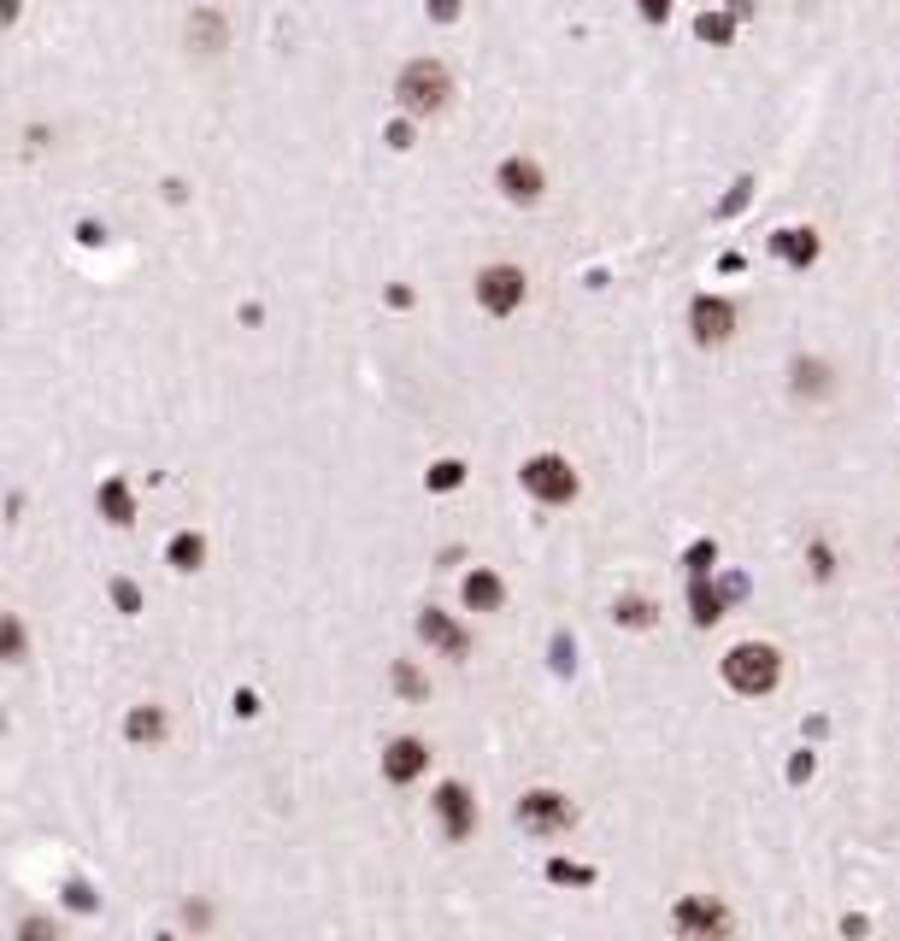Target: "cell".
<instances>
[{
  "mask_svg": "<svg viewBox=\"0 0 900 941\" xmlns=\"http://www.w3.org/2000/svg\"><path fill=\"white\" fill-rule=\"evenodd\" d=\"M395 100L412 119H430V112H442L447 100H454V77H447L442 60H412L395 77Z\"/></svg>",
  "mask_w": 900,
  "mask_h": 941,
  "instance_id": "6da1fadb",
  "label": "cell"
},
{
  "mask_svg": "<svg viewBox=\"0 0 900 941\" xmlns=\"http://www.w3.org/2000/svg\"><path fill=\"white\" fill-rule=\"evenodd\" d=\"M782 677V654L765 642H742L724 654V683H730L736 694H772Z\"/></svg>",
  "mask_w": 900,
  "mask_h": 941,
  "instance_id": "7a4b0ae2",
  "label": "cell"
},
{
  "mask_svg": "<svg viewBox=\"0 0 900 941\" xmlns=\"http://www.w3.org/2000/svg\"><path fill=\"white\" fill-rule=\"evenodd\" d=\"M518 476H525V488H530L535 500H547V506H565V500L577 495V471L565 466L559 454H535V459H525V471H518Z\"/></svg>",
  "mask_w": 900,
  "mask_h": 941,
  "instance_id": "3957f363",
  "label": "cell"
},
{
  "mask_svg": "<svg viewBox=\"0 0 900 941\" xmlns=\"http://www.w3.org/2000/svg\"><path fill=\"white\" fill-rule=\"evenodd\" d=\"M477 307L495 312V318L518 312L525 307V271L518 265H483L477 271Z\"/></svg>",
  "mask_w": 900,
  "mask_h": 941,
  "instance_id": "277c9868",
  "label": "cell"
},
{
  "mask_svg": "<svg viewBox=\"0 0 900 941\" xmlns=\"http://www.w3.org/2000/svg\"><path fill=\"white\" fill-rule=\"evenodd\" d=\"M518 824H525L530 835H559V830H571V801L554 789H530L525 801H518Z\"/></svg>",
  "mask_w": 900,
  "mask_h": 941,
  "instance_id": "5b68a950",
  "label": "cell"
},
{
  "mask_svg": "<svg viewBox=\"0 0 900 941\" xmlns=\"http://www.w3.org/2000/svg\"><path fill=\"white\" fill-rule=\"evenodd\" d=\"M495 183H501V195L513 200V207H535V200H542V188H547V177H542V165H535V159H525V153L501 159Z\"/></svg>",
  "mask_w": 900,
  "mask_h": 941,
  "instance_id": "8992f818",
  "label": "cell"
},
{
  "mask_svg": "<svg viewBox=\"0 0 900 941\" xmlns=\"http://www.w3.org/2000/svg\"><path fill=\"white\" fill-rule=\"evenodd\" d=\"M689 330H694V342H701V347L730 342L736 336V307H730V300H718V295H701L689 307Z\"/></svg>",
  "mask_w": 900,
  "mask_h": 941,
  "instance_id": "52a82bcc",
  "label": "cell"
},
{
  "mask_svg": "<svg viewBox=\"0 0 900 941\" xmlns=\"http://www.w3.org/2000/svg\"><path fill=\"white\" fill-rule=\"evenodd\" d=\"M435 818H442V830L454 835V842H466V835L477 830V806H471V794L459 789V783H442V789H435Z\"/></svg>",
  "mask_w": 900,
  "mask_h": 941,
  "instance_id": "ba28073f",
  "label": "cell"
},
{
  "mask_svg": "<svg viewBox=\"0 0 900 941\" xmlns=\"http://www.w3.org/2000/svg\"><path fill=\"white\" fill-rule=\"evenodd\" d=\"M424 765H430V747L418 742V735H400V742L383 747V777L389 783H412V777H424Z\"/></svg>",
  "mask_w": 900,
  "mask_h": 941,
  "instance_id": "9c48e42d",
  "label": "cell"
},
{
  "mask_svg": "<svg viewBox=\"0 0 900 941\" xmlns=\"http://www.w3.org/2000/svg\"><path fill=\"white\" fill-rule=\"evenodd\" d=\"M418 635H424L430 647H442L447 659H459V654L471 647V642H466V630H459L447 612H435V606H430V612H418Z\"/></svg>",
  "mask_w": 900,
  "mask_h": 941,
  "instance_id": "30bf717a",
  "label": "cell"
},
{
  "mask_svg": "<svg viewBox=\"0 0 900 941\" xmlns=\"http://www.w3.org/2000/svg\"><path fill=\"white\" fill-rule=\"evenodd\" d=\"M677 930H683V936H724V930H730V918H724L713 901H683V906H677Z\"/></svg>",
  "mask_w": 900,
  "mask_h": 941,
  "instance_id": "8fae6325",
  "label": "cell"
},
{
  "mask_svg": "<svg viewBox=\"0 0 900 941\" xmlns=\"http://www.w3.org/2000/svg\"><path fill=\"white\" fill-rule=\"evenodd\" d=\"M772 253L789 259V265H812V259H818V230H806V224L777 230V236H772Z\"/></svg>",
  "mask_w": 900,
  "mask_h": 941,
  "instance_id": "7c38bea8",
  "label": "cell"
},
{
  "mask_svg": "<svg viewBox=\"0 0 900 941\" xmlns=\"http://www.w3.org/2000/svg\"><path fill=\"white\" fill-rule=\"evenodd\" d=\"M501 600H506V589H501L495 571H471L466 577V606H471V612H501Z\"/></svg>",
  "mask_w": 900,
  "mask_h": 941,
  "instance_id": "4fadbf2b",
  "label": "cell"
},
{
  "mask_svg": "<svg viewBox=\"0 0 900 941\" xmlns=\"http://www.w3.org/2000/svg\"><path fill=\"white\" fill-rule=\"evenodd\" d=\"M124 735L130 742H159V735H165V713H159V706H136L130 723H124Z\"/></svg>",
  "mask_w": 900,
  "mask_h": 941,
  "instance_id": "5bb4252c",
  "label": "cell"
},
{
  "mask_svg": "<svg viewBox=\"0 0 900 941\" xmlns=\"http://www.w3.org/2000/svg\"><path fill=\"white\" fill-rule=\"evenodd\" d=\"M794 395H806V400L830 395V371H824L818 359H801V366H794Z\"/></svg>",
  "mask_w": 900,
  "mask_h": 941,
  "instance_id": "9a60e30c",
  "label": "cell"
},
{
  "mask_svg": "<svg viewBox=\"0 0 900 941\" xmlns=\"http://www.w3.org/2000/svg\"><path fill=\"white\" fill-rule=\"evenodd\" d=\"M24 654H30V635H24V624H19L12 612H0V659L19 665Z\"/></svg>",
  "mask_w": 900,
  "mask_h": 941,
  "instance_id": "2e32d148",
  "label": "cell"
},
{
  "mask_svg": "<svg viewBox=\"0 0 900 941\" xmlns=\"http://www.w3.org/2000/svg\"><path fill=\"white\" fill-rule=\"evenodd\" d=\"M207 41V48H200V53H218V48H224V18H218V12H195V18H188V41Z\"/></svg>",
  "mask_w": 900,
  "mask_h": 941,
  "instance_id": "e0dca14e",
  "label": "cell"
},
{
  "mask_svg": "<svg viewBox=\"0 0 900 941\" xmlns=\"http://www.w3.org/2000/svg\"><path fill=\"white\" fill-rule=\"evenodd\" d=\"M100 512H107L112 524H130V512H136V506H130V488L119 483V476H112V483L100 488Z\"/></svg>",
  "mask_w": 900,
  "mask_h": 941,
  "instance_id": "ac0fdd59",
  "label": "cell"
},
{
  "mask_svg": "<svg viewBox=\"0 0 900 941\" xmlns=\"http://www.w3.org/2000/svg\"><path fill=\"white\" fill-rule=\"evenodd\" d=\"M200 554H207V547H200V535H177V542H171V565H177V571H195Z\"/></svg>",
  "mask_w": 900,
  "mask_h": 941,
  "instance_id": "d6986e66",
  "label": "cell"
},
{
  "mask_svg": "<svg viewBox=\"0 0 900 941\" xmlns=\"http://www.w3.org/2000/svg\"><path fill=\"white\" fill-rule=\"evenodd\" d=\"M618 618L624 624H653V606L648 600H618Z\"/></svg>",
  "mask_w": 900,
  "mask_h": 941,
  "instance_id": "ffe728a7",
  "label": "cell"
},
{
  "mask_svg": "<svg viewBox=\"0 0 900 941\" xmlns=\"http://www.w3.org/2000/svg\"><path fill=\"white\" fill-rule=\"evenodd\" d=\"M459 476H466V471H459V466H454V459H442V466H435V471H430V488H454V483H459Z\"/></svg>",
  "mask_w": 900,
  "mask_h": 941,
  "instance_id": "44dd1931",
  "label": "cell"
},
{
  "mask_svg": "<svg viewBox=\"0 0 900 941\" xmlns=\"http://www.w3.org/2000/svg\"><path fill=\"white\" fill-rule=\"evenodd\" d=\"M636 7H642L648 24H665V18H671V0H636Z\"/></svg>",
  "mask_w": 900,
  "mask_h": 941,
  "instance_id": "7402d4cb",
  "label": "cell"
},
{
  "mask_svg": "<svg viewBox=\"0 0 900 941\" xmlns=\"http://www.w3.org/2000/svg\"><path fill=\"white\" fill-rule=\"evenodd\" d=\"M701 41H730V18H701Z\"/></svg>",
  "mask_w": 900,
  "mask_h": 941,
  "instance_id": "603a6c76",
  "label": "cell"
},
{
  "mask_svg": "<svg viewBox=\"0 0 900 941\" xmlns=\"http://www.w3.org/2000/svg\"><path fill=\"white\" fill-rule=\"evenodd\" d=\"M395 683H400L406 694H424V677H418L412 665H400V671H395Z\"/></svg>",
  "mask_w": 900,
  "mask_h": 941,
  "instance_id": "cb8c5ba5",
  "label": "cell"
},
{
  "mask_svg": "<svg viewBox=\"0 0 900 941\" xmlns=\"http://www.w3.org/2000/svg\"><path fill=\"white\" fill-rule=\"evenodd\" d=\"M430 18H442V24L459 18V0H430Z\"/></svg>",
  "mask_w": 900,
  "mask_h": 941,
  "instance_id": "d4e9b609",
  "label": "cell"
},
{
  "mask_svg": "<svg viewBox=\"0 0 900 941\" xmlns=\"http://www.w3.org/2000/svg\"><path fill=\"white\" fill-rule=\"evenodd\" d=\"M112 595H119V606H124V612H136V606H141V595H136V589H130V583H119V589H112Z\"/></svg>",
  "mask_w": 900,
  "mask_h": 941,
  "instance_id": "484cf974",
  "label": "cell"
},
{
  "mask_svg": "<svg viewBox=\"0 0 900 941\" xmlns=\"http://www.w3.org/2000/svg\"><path fill=\"white\" fill-rule=\"evenodd\" d=\"M19 18V0H0V24H12Z\"/></svg>",
  "mask_w": 900,
  "mask_h": 941,
  "instance_id": "4316f807",
  "label": "cell"
}]
</instances>
